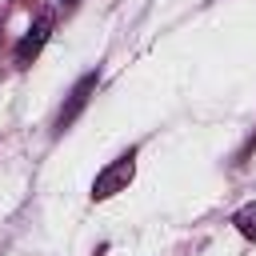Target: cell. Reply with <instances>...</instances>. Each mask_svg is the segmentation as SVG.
<instances>
[{"instance_id": "obj_2", "label": "cell", "mask_w": 256, "mask_h": 256, "mask_svg": "<svg viewBox=\"0 0 256 256\" xmlns=\"http://www.w3.org/2000/svg\"><path fill=\"white\" fill-rule=\"evenodd\" d=\"M48 28H52V16H40V20L24 32V40L16 44V64H20V68H28V64L36 60V52H40L44 40H48Z\"/></svg>"}, {"instance_id": "obj_1", "label": "cell", "mask_w": 256, "mask_h": 256, "mask_svg": "<svg viewBox=\"0 0 256 256\" xmlns=\"http://www.w3.org/2000/svg\"><path fill=\"white\" fill-rule=\"evenodd\" d=\"M132 172H136V152H124V156H116L96 180H92V200H108V196H116L120 188H128V180H132Z\"/></svg>"}, {"instance_id": "obj_3", "label": "cell", "mask_w": 256, "mask_h": 256, "mask_svg": "<svg viewBox=\"0 0 256 256\" xmlns=\"http://www.w3.org/2000/svg\"><path fill=\"white\" fill-rule=\"evenodd\" d=\"M92 88H96V72H88V76H80V84L72 88V96H68V108H60V116H56V132H64L76 116H80V108L88 104V96H92Z\"/></svg>"}, {"instance_id": "obj_4", "label": "cell", "mask_w": 256, "mask_h": 256, "mask_svg": "<svg viewBox=\"0 0 256 256\" xmlns=\"http://www.w3.org/2000/svg\"><path fill=\"white\" fill-rule=\"evenodd\" d=\"M232 224H236V232H240L244 240H256V204H244V208L232 216Z\"/></svg>"}]
</instances>
